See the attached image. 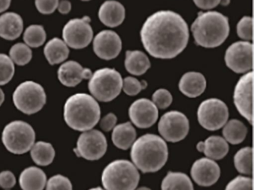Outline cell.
<instances>
[{"label":"cell","instance_id":"obj_1","mask_svg":"<svg viewBox=\"0 0 254 190\" xmlns=\"http://www.w3.org/2000/svg\"><path fill=\"white\" fill-rule=\"evenodd\" d=\"M141 41L145 50L156 59H172L188 44V25L178 13L159 11L147 18L141 29Z\"/></svg>","mask_w":254,"mask_h":190},{"label":"cell","instance_id":"obj_2","mask_svg":"<svg viewBox=\"0 0 254 190\" xmlns=\"http://www.w3.org/2000/svg\"><path fill=\"white\" fill-rule=\"evenodd\" d=\"M168 146L164 139L154 134H145L135 140L130 157L133 165L143 173L156 172L168 160Z\"/></svg>","mask_w":254,"mask_h":190},{"label":"cell","instance_id":"obj_3","mask_svg":"<svg viewBox=\"0 0 254 190\" xmlns=\"http://www.w3.org/2000/svg\"><path fill=\"white\" fill-rule=\"evenodd\" d=\"M101 109L93 96L76 93L68 98L64 108V117L71 128L78 131L91 130L99 123Z\"/></svg>","mask_w":254,"mask_h":190},{"label":"cell","instance_id":"obj_4","mask_svg":"<svg viewBox=\"0 0 254 190\" xmlns=\"http://www.w3.org/2000/svg\"><path fill=\"white\" fill-rule=\"evenodd\" d=\"M191 30L197 45L204 48H215L221 46L228 37V18L217 11L199 13L191 25Z\"/></svg>","mask_w":254,"mask_h":190},{"label":"cell","instance_id":"obj_5","mask_svg":"<svg viewBox=\"0 0 254 190\" xmlns=\"http://www.w3.org/2000/svg\"><path fill=\"white\" fill-rule=\"evenodd\" d=\"M137 168L128 160H118L104 169L102 182L106 190H135L139 181Z\"/></svg>","mask_w":254,"mask_h":190},{"label":"cell","instance_id":"obj_6","mask_svg":"<svg viewBox=\"0 0 254 190\" xmlns=\"http://www.w3.org/2000/svg\"><path fill=\"white\" fill-rule=\"evenodd\" d=\"M89 80L90 93L95 99L100 102H111L123 90V78L120 72L114 69H98Z\"/></svg>","mask_w":254,"mask_h":190},{"label":"cell","instance_id":"obj_7","mask_svg":"<svg viewBox=\"0 0 254 190\" xmlns=\"http://www.w3.org/2000/svg\"><path fill=\"white\" fill-rule=\"evenodd\" d=\"M2 140L6 149L15 154L30 151L35 142V131L26 122L16 120L8 123L2 134Z\"/></svg>","mask_w":254,"mask_h":190},{"label":"cell","instance_id":"obj_8","mask_svg":"<svg viewBox=\"0 0 254 190\" xmlns=\"http://www.w3.org/2000/svg\"><path fill=\"white\" fill-rule=\"evenodd\" d=\"M13 102L16 108L27 115L39 112L47 102L44 87L32 81H26L17 86L13 93Z\"/></svg>","mask_w":254,"mask_h":190},{"label":"cell","instance_id":"obj_9","mask_svg":"<svg viewBox=\"0 0 254 190\" xmlns=\"http://www.w3.org/2000/svg\"><path fill=\"white\" fill-rule=\"evenodd\" d=\"M227 105L218 99L203 101L197 109V120L203 128L216 130L222 127L228 120Z\"/></svg>","mask_w":254,"mask_h":190},{"label":"cell","instance_id":"obj_10","mask_svg":"<svg viewBox=\"0 0 254 190\" xmlns=\"http://www.w3.org/2000/svg\"><path fill=\"white\" fill-rule=\"evenodd\" d=\"M63 41L69 48L81 50L86 48L93 38V30L90 18L87 16L82 18L72 19L63 29Z\"/></svg>","mask_w":254,"mask_h":190},{"label":"cell","instance_id":"obj_11","mask_svg":"<svg viewBox=\"0 0 254 190\" xmlns=\"http://www.w3.org/2000/svg\"><path fill=\"white\" fill-rule=\"evenodd\" d=\"M107 148L108 142L105 135L99 130L91 129L80 135L74 151L78 157L93 161L102 158Z\"/></svg>","mask_w":254,"mask_h":190},{"label":"cell","instance_id":"obj_12","mask_svg":"<svg viewBox=\"0 0 254 190\" xmlns=\"http://www.w3.org/2000/svg\"><path fill=\"white\" fill-rule=\"evenodd\" d=\"M158 130L163 139L168 142H180L188 134L190 122L183 113L170 111L160 118Z\"/></svg>","mask_w":254,"mask_h":190},{"label":"cell","instance_id":"obj_13","mask_svg":"<svg viewBox=\"0 0 254 190\" xmlns=\"http://www.w3.org/2000/svg\"><path fill=\"white\" fill-rule=\"evenodd\" d=\"M253 46L249 41H238L225 53L226 65L236 73H247L253 69Z\"/></svg>","mask_w":254,"mask_h":190},{"label":"cell","instance_id":"obj_14","mask_svg":"<svg viewBox=\"0 0 254 190\" xmlns=\"http://www.w3.org/2000/svg\"><path fill=\"white\" fill-rule=\"evenodd\" d=\"M253 78L252 71L244 75L236 84L233 95L238 111L251 124L253 123Z\"/></svg>","mask_w":254,"mask_h":190},{"label":"cell","instance_id":"obj_15","mask_svg":"<svg viewBox=\"0 0 254 190\" xmlns=\"http://www.w3.org/2000/svg\"><path fill=\"white\" fill-rule=\"evenodd\" d=\"M121 50V38L114 31H102L93 40V51L98 57L103 60L115 59Z\"/></svg>","mask_w":254,"mask_h":190},{"label":"cell","instance_id":"obj_16","mask_svg":"<svg viewBox=\"0 0 254 190\" xmlns=\"http://www.w3.org/2000/svg\"><path fill=\"white\" fill-rule=\"evenodd\" d=\"M128 113L133 124L140 128L151 127L158 119V108L149 99L135 101L130 105Z\"/></svg>","mask_w":254,"mask_h":190},{"label":"cell","instance_id":"obj_17","mask_svg":"<svg viewBox=\"0 0 254 190\" xmlns=\"http://www.w3.org/2000/svg\"><path fill=\"white\" fill-rule=\"evenodd\" d=\"M220 175L221 170L218 163L208 157L196 160L191 166V178L201 187L213 185L219 179Z\"/></svg>","mask_w":254,"mask_h":190},{"label":"cell","instance_id":"obj_18","mask_svg":"<svg viewBox=\"0 0 254 190\" xmlns=\"http://www.w3.org/2000/svg\"><path fill=\"white\" fill-rule=\"evenodd\" d=\"M91 69L84 68L75 61H68L64 63L58 70V78L63 85L73 87L79 84L84 79L91 78Z\"/></svg>","mask_w":254,"mask_h":190},{"label":"cell","instance_id":"obj_19","mask_svg":"<svg viewBox=\"0 0 254 190\" xmlns=\"http://www.w3.org/2000/svg\"><path fill=\"white\" fill-rule=\"evenodd\" d=\"M99 18L108 27H117L126 18V9L120 2L115 0H108L99 8Z\"/></svg>","mask_w":254,"mask_h":190},{"label":"cell","instance_id":"obj_20","mask_svg":"<svg viewBox=\"0 0 254 190\" xmlns=\"http://www.w3.org/2000/svg\"><path fill=\"white\" fill-rule=\"evenodd\" d=\"M23 31V20L15 12H6L0 16V38L7 41H14Z\"/></svg>","mask_w":254,"mask_h":190},{"label":"cell","instance_id":"obj_21","mask_svg":"<svg viewBox=\"0 0 254 190\" xmlns=\"http://www.w3.org/2000/svg\"><path fill=\"white\" fill-rule=\"evenodd\" d=\"M206 87V78L200 72H187L180 80V90L187 97L196 98L200 96Z\"/></svg>","mask_w":254,"mask_h":190},{"label":"cell","instance_id":"obj_22","mask_svg":"<svg viewBox=\"0 0 254 190\" xmlns=\"http://www.w3.org/2000/svg\"><path fill=\"white\" fill-rule=\"evenodd\" d=\"M197 149L203 152L208 158L212 160H221L224 158L229 151V145L227 141L218 136L208 137L203 142L197 143Z\"/></svg>","mask_w":254,"mask_h":190},{"label":"cell","instance_id":"obj_23","mask_svg":"<svg viewBox=\"0 0 254 190\" xmlns=\"http://www.w3.org/2000/svg\"><path fill=\"white\" fill-rule=\"evenodd\" d=\"M19 181L23 190H43L47 184V175L40 168L31 166L22 172Z\"/></svg>","mask_w":254,"mask_h":190},{"label":"cell","instance_id":"obj_24","mask_svg":"<svg viewBox=\"0 0 254 190\" xmlns=\"http://www.w3.org/2000/svg\"><path fill=\"white\" fill-rule=\"evenodd\" d=\"M44 56L51 65L63 63L69 57V50L63 40L53 38L46 44L44 50Z\"/></svg>","mask_w":254,"mask_h":190},{"label":"cell","instance_id":"obj_25","mask_svg":"<svg viewBox=\"0 0 254 190\" xmlns=\"http://www.w3.org/2000/svg\"><path fill=\"white\" fill-rule=\"evenodd\" d=\"M136 130L130 123L116 126L113 130V142L120 149H128L136 140Z\"/></svg>","mask_w":254,"mask_h":190},{"label":"cell","instance_id":"obj_26","mask_svg":"<svg viewBox=\"0 0 254 190\" xmlns=\"http://www.w3.org/2000/svg\"><path fill=\"white\" fill-rule=\"evenodd\" d=\"M125 66L127 72L132 75H141L151 67L148 56L141 51H127L126 53Z\"/></svg>","mask_w":254,"mask_h":190},{"label":"cell","instance_id":"obj_27","mask_svg":"<svg viewBox=\"0 0 254 190\" xmlns=\"http://www.w3.org/2000/svg\"><path fill=\"white\" fill-rule=\"evenodd\" d=\"M30 151L32 160L38 166H49L56 157L55 148L50 142L43 141L35 142Z\"/></svg>","mask_w":254,"mask_h":190},{"label":"cell","instance_id":"obj_28","mask_svg":"<svg viewBox=\"0 0 254 190\" xmlns=\"http://www.w3.org/2000/svg\"><path fill=\"white\" fill-rule=\"evenodd\" d=\"M223 127L224 139L229 143L237 145L245 140L248 129L242 122L231 120L227 122Z\"/></svg>","mask_w":254,"mask_h":190},{"label":"cell","instance_id":"obj_29","mask_svg":"<svg viewBox=\"0 0 254 190\" xmlns=\"http://www.w3.org/2000/svg\"><path fill=\"white\" fill-rule=\"evenodd\" d=\"M162 190H194L188 175L182 172H170L162 181Z\"/></svg>","mask_w":254,"mask_h":190},{"label":"cell","instance_id":"obj_30","mask_svg":"<svg viewBox=\"0 0 254 190\" xmlns=\"http://www.w3.org/2000/svg\"><path fill=\"white\" fill-rule=\"evenodd\" d=\"M47 40L45 29L41 25H31L23 34V41L30 48L41 47Z\"/></svg>","mask_w":254,"mask_h":190},{"label":"cell","instance_id":"obj_31","mask_svg":"<svg viewBox=\"0 0 254 190\" xmlns=\"http://www.w3.org/2000/svg\"><path fill=\"white\" fill-rule=\"evenodd\" d=\"M235 167L239 173L251 175L253 172V149L245 147L239 150L234 157Z\"/></svg>","mask_w":254,"mask_h":190},{"label":"cell","instance_id":"obj_32","mask_svg":"<svg viewBox=\"0 0 254 190\" xmlns=\"http://www.w3.org/2000/svg\"><path fill=\"white\" fill-rule=\"evenodd\" d=\"M9 57L14 63L18 66H25L32 60V51L26 44L18 43L11 47Z\"/></svg>","mask_w":254,"mask_h":190},{"label":"cell","instance_id":"obj_33","mask_svg":"<svg viewBox=\"0 0 254 190\" xmlns=\"http://www.w3.org/2000/svg\"><path fill=\"white\" fill-rule=\"evenodd\" d=\"M15 72L14 62L9 56L0 53V86L5 85L11 81Z\"/></svg>","mask_w":254,"mask_h":190},{"label":"cell","instance_id":"obj_34","mask_svg":"<svg viewBox=\"0 0 254 190\" xmlns=\"http://www.w3.org/2000/svg\"><path fill=\"white\" fill-rule=\"evenodd\" d=\"M146 87L147 83L145 81H139L133 77H126L123 80V90L128 96H136Z\"/></svg>","mask_w":254,"mask_h":190},{"label":"cell","instance_id":"obj_35","mask_svg":"<svg viewBox=\"0 0 254 190\" xmlns=\"http://www.w3.org/2000/svg\"><path fill=\"white\" fill-rule=\"evenodd\" d=\"M46 190H72V183L64 175H54L47 181Z\"/></svg>","mask_w":254,"mask_h":190},{"label":"cell","instance_id":"obj_36","mask_svg":"<svg viewBox=\"0 0 254 190\" xmlns=\"http://www.w3.org/2000/svg\"><path fill=\"white\" fill-rule=\"evenodd\" d=\"M237 35L245 41H252L253 18L251 17H244L239 20L236 27Z\"/></svg>","mask_w":254,"mask_h":190},{"label":"cell","instance_id":"obj_37","mask_svg":"<svg viewBox=\"0 0 254 190\" xmlns=\"http://www.w3.org/2000/svg\"><path fill=\"white\" fill-rule=\"evenodd\" d=\"M172 96L169 90L166 89H159L154 92L152 96V102L157 108L166 109L172 104Z\"/></svg>","mask_w":254,"mask_h":190},{"label":"cell","instance_id":"obj_38","mask_svg":"<svg viewBox=\"0 0 254 190\" xmlns=\"http://www.w3.org/2000/svg\"><path fill=\"white\" fill-rule=\"evenodd\" d=\"M225 190H253L252 178L245 176H238L232 180Z\"/></svg>","mask_w":254,"mask_h":190},{"label":"cell","instance_id":"obj_39","mask_svg":"<svg viewBox=\"0 0 254 190\" xmlns=\"http://www.w3.org/2000/svg\"><path fill=\"white\" fill-rule=\"evenodd\" d=\"M35 6L42 14H51L57 9L59 0H35Z\"/></svg>","mask_w":254,"mask_h":190},{"label":"cell","instance_id":"obj_40","mask_svg":"<svg viewBox=\"0 0 254 190\" xmlns=\"http://www.w3.org/2000/svg\"><path fill=\"white\" fill-rule=\"evenodd\" d=\"M16 184V178L14 174L10 171H3L0 172V187L8 190L12 188Z\"/></svg>","mask_w":254,"mask_h":190},{"label":"cell","instance_id":"obj_41","mask_svg":"<svg viewBox=\"0 0 254 190\" xmlns=\"http://www.w3.org/2000/svg\"><path fill=\"white\" fill-rule=\"evenodd\" d=\"M117 116L113 114V113H110V114H107L105 117H104L101 120L100 127L105 131H110V130H113L114 128L116 125H117Z\"/></svg>","mask_w":254,"mask_h":190},{"label":"cell","instance_id":"obj_42","mask_svg":"<svg viewBox=\"0 0 254 190\" xmlns=\"http://www.w3.org/2000/svg\"><path fill=\"white\" fill-rule=\"evenodd\" d=\"M221 0H193L196 6L203 10L212 9L219 5Z\"/></svg>","mask_w":254,"mask_h":190},{"label":"cell","instance_id":"obj_43","mask_svg":"<svg viewBox=\"0 0 254 190\" xmlns=\"http://www.w3.org/2000/svg\"><path fill=\"white\" fill-rule=\"evenodd\" d=\"M57 9L62 14H67L72 9V4L68 0H62L59 2Z\"/></svg>","mask_w":254,"mask_h":190},{"label":"cell","instance_id":"obj_44","mask_svg":"<svg viewBox=\"0 0 254 190\" xmlns=\"http://www.w3.org/2000/svg\"><path fill=\"white\" fill-rule=\"evenodd\" d=\"M11 0H0V13L5 12L11 5Z\"/></svg>","mask_w":254,"mask_h":190},{"label":"cell","instance_id":"obj_45","mask_svg":"<svg viewBox=\"0 0 254 190\" xmlns=\"http://www.w3.org/2000/svg\"><path fill=\"white\" fill-rule=\"evenodd\" d=\"M4 100H5V94L2 89L0 88V106L3 104Z\"/></svg>","mask_w":254,"mask_h":190},{"label":"cell","instance_id":"obj_46","mask_svg":"<svg viewBox=\"0 0 254 190\" xmlns=\"http://www.w3.org/2000/svg\"><path fill=\"white\" fill-rule=\"evenodd\" d=\"M230 0H221L220 1V4L221 5H224V6H226V5H228L230 4Z\"/></svg>","mask_w":254,"mask_h":190},{"label":"cell","instance_id":"obj_47","mask_svg":"<svg viewBox=\"0 0 254 190\" xmlns=\"http://www.w3.org/2000/svg\"><path fill=\"white\" fill-rule=\"evenodd\" d=\"M136 190H151V189L148 188V187H140V188L137 189Z\"/></svg>","mask_w":254,"mask_h":190},{"label":"cell","instance_id":"obj_48","mask_svg":"<svg viewBox=\"0 0 254 190\" xmlns=\"http://www.w3.org/2000/svg\"><path fill=\"white\" fill-rule=\"evenodd\" d=\"M103 190V189L101 188V187H96V188L90 189V190Z\"/></svg>","mask_w":254,"mask_h":190},{"label":"cell","instance_id":"obj_49","mask_svg":"<svg viewBox=\"0 0 254 190\" xmlns=\"http://www.w3.org/2000/svg\"><path fill=\"white\" fill-rule=\"evenodd\" d=\"M81 1H84V2H88V1H90V0H81Z\"/></svg>","mask_w":254,"mask_h":190}]
</instances>
